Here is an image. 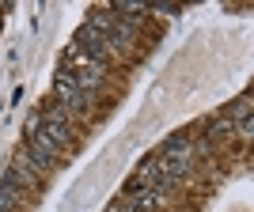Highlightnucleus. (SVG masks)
Listing matches in <instances>:
<instances>
[{"label": "nucleus", "instance_id": "obj_1", "mask_svg": "<svg viewBox=\"0 0 254 212\" xmlns=\"http://www.w3.org/2000/svg\"><path fill=\"white\" fill-rule=\"evenodd\" d=\"M34 148H42L46 156H57V148L68 144V121H64V110L57 106V114L42 117V121H34Z\"/></svg>", "mask_w": 254, "mask_h": 212}, {"label": "nucleus", "instance_id": "obj_2", "mask_svg": "<svg viewBox=\"0 0 254 212\" xmlns=\"http://www.w3.org/2000/svg\"><path fill=\"white\" fill-rule=\"evenodd\" d=\"M103 76H106V57H91V61L84 57V68H80L72 80H76V87H80V91H91V87H99V80H103Z\"/></svg>", "mask_w": 254, "mask_h": 212}, {"label": "nucleus", "instance_id": "obj_3", "mask_svg": "<svg viewBox=\"0 0 254 212\" xmlns=\"http://www.w3.org/2000/svg\"><path fill=\"white\" fill-rule=\"evenodd\" d=\"M159 193H163V190H156V186H152L148 193H137L133 201H129V205H122L118 212H144V209H152V205L159 201Z\"/></svg>", "mask_w": 254, "mask_h": 212}, {"label": "nucleus", "instance_id": "obj_4", "mask_svg": "<svg viewBox=\"0 0 254 212\" xmlns=\"http://www.w3.org/2000/svg\"><path fill=\"white\" fill-rule=\"evenodd\" d=\"M167 152H186V133L171 137V140H167Z\"/></svg>", "mask_w": 254, "mask_h": 212}]
</instances>
